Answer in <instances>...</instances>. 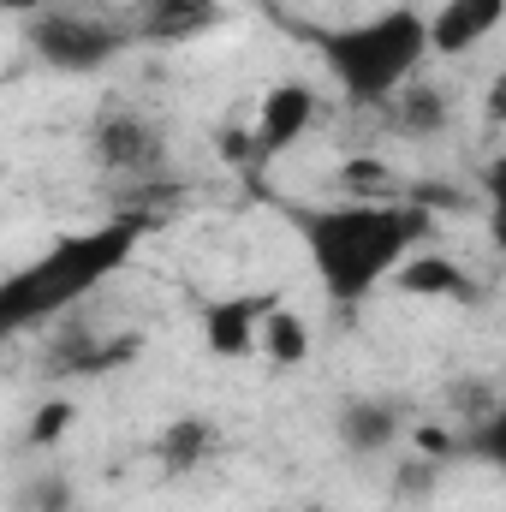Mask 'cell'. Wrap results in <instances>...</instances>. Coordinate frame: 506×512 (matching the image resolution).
Here are the masks:
<instances>
[{"label":"cell","mask_w":506,"mask_h":512,"mask_svg":"<svg viewBox=\"0 0 506 512\" xmlns=\"http://www.w3.org/2000/svg\"><path fill=\"white\" fill-rule=\"evenodd\" d=\"M280 221L292 227L322 298L346 316L364 310L381 286H393V274L435 233L429 209L405 197H334V203L292 197L280 203Z\"/></svg>","instance_id":"1"},{"label":"cell","mask_w":506,"mask_h":512,"mask_svg":"<svg viewBox=\"0 0 506 512\" xmlns=\"http://www.w3.org/2000/svg\"><path fill=\"white\" fill-rule=\"evenodd\" d=\"M149 215L143 209H120L102 215L90 227H72L60 239H48L30 262H18L0 286V328L6 334H30L48 328L60 316H72L78 304H90L102 286H114L131 268V256L149 239Z\"/></svg>","instance_id":"2"},{"label":"cell","mask_w":506,"mask_h":512,"mask_svg":"<svg viewBox=\"0 0 506 512\" xmlns=\"http://www.w3.org/2000/svg\"><path fill=\"white\" fill-rule=\"evenodd\" d=\"M304 42L316 48L322 72L340 84V96L352 108H381V114L435 60V48H429V12L417 0L381 6V12H364V18H346V24H310Z\"/></svg>","instance_id":"3"},{"label":"cell","mask_w":506,"mask_h":512,"mask_svg":"<svg viewBox=\"0 0 506 512\" xmlns=\"http://www.w3.org/2000/svg\"><path fill=\"white\" fill-rule=\"evenodd\" d=\"M24 42H30V54H36L48 72H60V78H90V72L114 66L137 36H131V24L108 18V12L36 6V12L24 18Z\"/></svg>","instance_id":"4"},{"label":"cell","mask_w":506,"mask_h":512,"mask_svg":"<svg viewBox=\"0 0 506 512\" xmlns=\"http://www.w3.org/2000/svg\"><path fill=\"white\" fill-rule=\"evenodd\" d=\"M280 304H286L280 292H227V298H209V304L197 310L203 352H209L215 364L262 358V328H268V316H274Z\"/></svg>","instance_id":"5"},{"label":"cell","mask_w":506,"mask_h":512,"mask_svg":"<svg viewBox=\"0 0 506 512\" xmlns=\"http://www.w3.org/2000/svg\"><path fill=\"white\" fill-rule=\"evenodd\" d=\"M322 120V96L310 90V84H298V78H286V84H274V90H262V102H256V161L268 167V161H280V155H292L310 131Z\"/></svg>","instance_id":"6"},{"label":"cell","mask_w":506,"mask_h":512,"mask_svg":"<svg viewBox=\"0 0 506 512\" xmlns=\"http://www.w3.org/2000/svg\"><path fill=\"white\" fill-rule=\"evenodd\" d=\"M227 24V0H143L131 12V36L149 48H179V42H203Z\"/></svg>","instance_id":"7"},{"label":"cell","mask_w":506,"mask_h":512,"mask_svg":"<svg viewBox=\"0 0 506 512\" xmlns=\"http://www.w3.org/2000/svg\"><path fill=\"white\" fill-rule=\"evenodd\" d=\"M90 155H96V167H108V173L143 179V173H155V167L167 161V143H161V131L149 126L143 114H102L96 131H90Z\"/></svg>","instance_id":"8"},{"label":"cell","mask_w":506,"mask_h":512,"mask_svg":"<svg viewBox=\"0 0 506 512\" xmlns=\"http://www.w3.org/2000/svg\"><path fill=\"white\" fill-rule=\"evenodd\" d=\"M506 24V0H441L429 12V48L435 60H465L483 42H495Z\"/></svg>","instance_id":"9"},{"label":"cell","mask_w":506,"mask_h":512,"mask_svg":"<svg viewBox=\"0 0 506 512\" xmlns=\"http://www.w3.org/2000/svg\"><path fill=\"white\" fill-rule=\"evenodd\" d=\"M334 435H340V447L352 453V459H370V453H387L393 441H399V411L376 399V393H352V399H340V411H334Z\"/></svg>","instance_id":"10"},{"label":"cell","mask_w":506,"mask_h":512,"mask_svg":"<svg viewBox=\"0 0 506 512\" xmlns=\"http://www.w3.org/2000/svg\"><path fill=\"white\" fill-rule=\"evenodd\" d=\"M393 286H399V292H411V298L441 304V298H465V292H471V274H465L453 256H441V251H429V245H423V251L393 274Z\"/></svg>","instance_id":"11"},{"label":"cell","mask_w":506,"mask_h":512,"mask_svg":"<svg viewBox=\"0 0 506 512\" xmlns=\"http://www.w3.org/2000/svg\"><path fill=\"white\" fill-rule=\"evenodd\" d=\"M215 447H221V435H215V423H203V417H179L173 429L155 435V459H161L167 471H197V465L215 459Z\"/></svg>","instance_id":"12"},{"label":"cell","mask_w":506,"mask_h":512,"mask_svg":"<svg viewBox=\"0 0 506 512\" xmlns=\"http://www.w3.org/2000/svg\"><path fill=\"white\" fill-rule=\"evenodd\" d=\"M387 126L405 131V137H435V131L453 126V102H447L435 84H411V90L387 108Z\"/></svg>","instance_id":"13"},{"label":"cell","mask_w":506,"mask_h":512,"mask_svg":"<svg viewBox=\"0 0 506 512\" xmlns=\"http://www.w3.org/2000/svg\"><path fill=\"white\" fill-rule=\"evenodd\" d=\"M262 358L274 364V370H298V364H310V322L298 316V310H274L268 316V328H262Z\"/></svg>","instance_id":"14"},{"label":"cell","mask_w":506,"mask_h":512,"mask_svg":"<svg viewBox=\"0 0 506 512\" xmlns=\"http://www.w3.org/2000/svg\"><path fill=\"white\" fill-rule=\"evenodd\" d=\"M459 453L465 459H477V465H489L495 477H506V393L459 435Z\"/></svg>","instance_id":"15"},{"label":"cell","mask_w":506,"mask_h":512,"mask_svg":"<svg viewBox=\"0 0 506 512\" xmlns=\"http://www.w3.org/2000/svg\"><path fill=\"white\" fill-rule=\"evenodd\" d=\"M66 423H72V405H66V399L42 405V411L30 417V447H54V441L66 435Z\"/></svg>","instance_id":"16"},{"label":"cell","mask_w":506,"mask_h":512,"mask_svg":"<svg viewBox=\"0 0 506 512\" xmlns=\"http://www.w3.org/2000/svg\"><path fill=\"white\" fill-rule=\"evenodd\" d=\"M483 120L489 126H506V66L489 78V90H483Z\"/></svg>","instance_id":"17"},{"label":"cell","mask_w":506,"mask_h":512,"mask_svg":"<svg viewBox=\"0 0 506 512\" xmlns=\"http://www.w3.org/2000/svg\"><path fill=\"white\" fill-rule=\"evenodd\" d=\"M483 233H489V245H495V256H506V197H489V215H483Z\"/></svg>","instance_id":"18"},{"label":"cell","mask_w":506,"mask_h":512,"mask_svg":"<svg viewBox=\"0 0 506 512\" xmlns=\"http://www.w3.org/2000/svg\"><path fill=\"white\" fill-rule=\"evenodd\" d=\"M483 191L489 197H506V143H501V155L489 161V173H483Z\"/></svg>","instance_id":"19"}]
</instances>
